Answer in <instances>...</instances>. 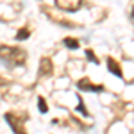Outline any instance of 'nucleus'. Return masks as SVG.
<instances>
[{"label": "nucleus", "instance_id": "4", "mask_svg": "<svg viewBox=\"0 0 134 134\" xmlns=\"http://www.w3.org/2000/svg\"><path fill=\"white\" fill-rule=\"evenodd\" d=\"M77 86H79V90H82V91H102L104 88L102 86H98V84H91L90 82V79H81L79 82H77Z\"/></svg>", "mask_w": 134, "mask_h": 134}, {"label": "nucleus", "instance_id": "10", "mask_svg": "<svg viewBox=\"0 0 134 134\" xmlns=\"http://www.w3.org/2000/svg\"><path fill=\"white\" fill-rule=\"evenodd\" d=\"M86 55H88V57H90V61H93V63H98V59H97V57H95V54H93L91 50H86Z\"/></svg>", "mask_w": 134, "mask_h": 134}, {"label": "nucleus", "instance_id": "1", "mask_svg": "<svg viewBox=\"0 0 134 134\" xmlns=\"http://www.w3.org/2000/svg\"><path fill=\"white\" fill-rule=\"evenodd\" d=\"M0 57L4 61H9L13 64H16V66H20V64L25 63L27 54H25V50H21L18 47H7V45H4V47H0Z\"/></svg>", "mask_w": 134, "mask_h": 134}, {"label": "nucleus", "instance_id": "2", "mask_svg": "<svg viewBox=\"0 0 134 134\" xmlns=\"http://www.w3.org/2000/svg\"><path fill=\"white\" fill-rule=\"evenodd\" d=\"M55 5L63 11H70L72 13V11H79L82 7V2L81 0H57Z\"/></svg>", "mask_w": 134, "mask_h": 134}, {"label": "nucleus", "instance_id": "6", "mask_svg": "<svg viewBox=\"0 0 134 134\" xmlns=\"http://www.w3.org/2000/svg\"><path fill=\"white\" fill-rule=\"evenodd\" d=\"M107 68H109V72L114 73L116 77H122V70H120L118 63L114 61V59H107Z\"/></svg>", "mask_w": 134, "mask_h": 134}, {"label": "nucleus", "instance_id": "8", "mask_svg": "<svg viewBox=\"0 0 134 134\" xmlns=\"http://www.w3.org/2000/svg\"><path fill=\"white\" fill-rule=\"evenodd\" d=\"M29 36H31V31H29V29H20V32L16 34V40H18V41H23V40H27Z\"/></svg>", "mask_w": 134, "mask_h": 134}, {"label": "nucleus", "instance_id": "9", "mask_svg": "<svg viewBox=\"0 0 134 134\" xmlns=\"http://www.w3.org/2000/svg\"><path fill=\"white\" fill-rule=\"evenodd\" d=\"M38 107H40V111H41V113H47V111H48V105H47V102H45V100H43V98H40V100H38Z\"/></svg>", "mask_w": 134, "mask_h": 134}, {"label": "nucleus", "instance_id": "3", "mask_svg": "<svg viewBox=\"0 0 134 134\" xmlns=\"http://www.w3.org/2000/svg\"><path fill=\"white\" fill-rule=\"evenodd\" d=\"M5 120L11 124L14 134H25V132H23V122H25V118H16L13 113H7V114H5Z\"/></svg>", "mask_w": 134, "mask_h": 134}, {"label": "nucleus", "instance_id": "5", "mask_svg": "<svg viewBox=\"0 0 134 134\" xmlns=\"http://www.w3.org/2000/svg\"><path fill=\"white\" fill-rule=\"evenodd\" d=\"M54 66H52V61L48 57H43L41 63H40V75H50Z\"/></svg>", "mask_w": 134, "mask_h": 134}, {"label": "nucleus", "instance_id": "7", "mask_svg": "<svg viewBox=\"0 0 134 134\" xmlns=\"http://www.w3.org/2000/svg\"><path fill=\"white\" fill-rule=\"evenodd\" d=\"M63 43H64L68 48H79V40H75V38H64Z\"/></svg>", "mask_w": 134, "mask_h": 134}, {"label": "nucleus", "instance_id": "12", "mask_svg": "<svg viewBox=\"0 0 134 134\" xmlns=\"http://www.w3.org/2000/svg\"><path fill=\"white\" fill-rule=\"evenodd\" d=\"M2 82H4V81H2V79H0V84H2Z\"/></svg>", "mask_w": 134, "mask_h": 134}, {"label": "nucleus", "instance_id": "11", "mask_svg": "<svg viewBox=\"0 0 134 134\" xmlns=\"http://www.w3.org/2000/svg\"><path fill=\"white\" fill-rule=\"evenodd\" d=\"M131 21L134 23V5H132V11H131Z\"/></svg>", "mask_w": 134, "mask_h": 134}]
</instances>
